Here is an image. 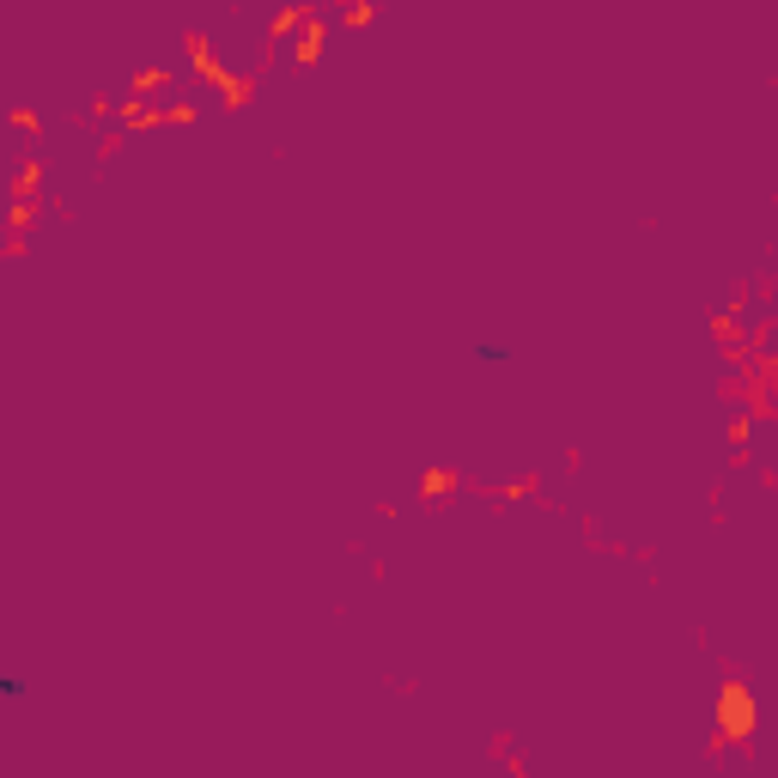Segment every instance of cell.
Listing matches in <instances>:
<instances>
[{
    "label": "cell",
    "instance_id": "cell-1",
    "mask_svg": "<svg viewBox=\"0 0 778 778\" xmlns=\"http://www.w3.org/2000/svg\"><path fill=\"white\" fill-rule=\"evenodd\" d=\"M469 359H475L481 371H511V365H517V347H511V341H475Z\"/></svg>",
    "mask_w": 778,
    "mask_h": 778
},
{
    "label": "cell",
    "instance_id": "cell-2",
    "mask_svg": "<svg viewBox=\"0 0 778 778\" xmlns=\"http://www.w3.org/2000/svg\"><path fill=\"white\" fill-rule=\"evenodd\" d=\"M718 712H724V730H748V724H754V712H748V699H742V687H736V681L724 687Z\"/></svg>",
    "mask_w": 778,
    "mask_h": 778
},
{
    "label": "cell",
    "instance_id": "cell-3",
    "mask_svg": "<svg viewBox=\"0 0 778 778\" xmlns=\"http://www.w3.org/2000/svg\"><path fill=\"white\" fill-rule=\"evenodd\" d=\"M25 699H31V675L7 669V675H0V706H25Z\"/></svg>",
    "mask_w": 778,
    "mask_h": 778
}]
</instances>
